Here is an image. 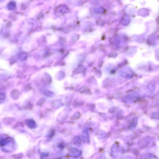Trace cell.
<instances>
[{
	"label": "cell",
	"mask_w": 159,
	"mask_h": 159,
	"mask_svg": "<svg viewBox=\"0 0 159 159\" xmlns=\"http://www.w3.org/2000/svg\"><path fill=\"white\" fill-rule=\"evenodd\" d=\"M45 102V101L44 99H41L39 101L38 105L40 106H42L44 104Z\"/></svg>",
	"instance_id": "277c9868"
},
{
	"label": "cell",
	"mask_w": 159,
	"mask_h": 159,
	"mask_svg": "<svg viewBox=\"0 0 159 159\" xmlns=\"http://www.w3.org/2000/svg\"><path fill=\"white\" fill-rule=\"evenodd\" d=\"M80 116V113L77 112L76 113L75 115H73V116L71 117V118L73 120H77L79 118Z\"/></svg>",
	"instance_id": "7a4b0ae2"
},
{
	"label": "cell",
	"mask_w": 159,
	"mask_h": 159,
	"mask_svg": "<svg viewBox=\"0 0 159 159\" xmlns=\"http://www.w3.org/2000/svg\"><path fill=\"white\" fill-rule=\"evenodd\" d=\"M54 134V130H52L51 131L50 133L49 134V136L50 137H52Z\"/></svg>",
	"instance_id": "5b68a950"
},
{
	"label": "cell",
	"mask_w": 159,
	"mask_h": 159,
	"mask_svg": "<svg viewBox=\"0 0 159 159\" xmlns=\"http://www.w3.org/2000/svg\"><path fill=\"white\" fill-rule=\"evenodd\" d=\"M74 142L75 144H80L81 143V139L79 137H76L74 139Z\"/></svg>",
	"instance_id": "3957f363"
},
{
	"label": "cell",
	"mask_w": 159,
	"mask_h": 159,
	"mask_svg": "<svg viewBox=\"0 0 159 159\" xmlns=\"http://www.w3.org/2000/svg\"><path fill=\"white\" fill-rule=\"evenodd\" d=\"M70 155L73 156V157H78L80 155V152L76 149H71L70 150Z\"/></svg>",
	"instance_id": "6da1fadb"
}]
</instances>
